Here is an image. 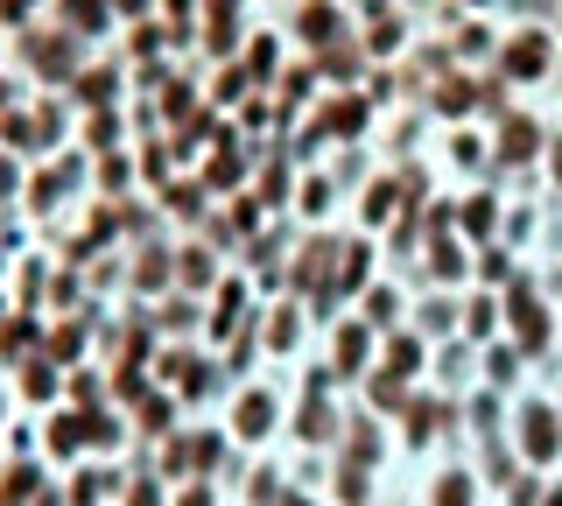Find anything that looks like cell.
<instances>
[{
  "instance_id": "1",
  "label": "cell",
  "mask_w": 562,
  "mask_h": 506,
  "mask_svg": "<svg viewBox=\"0 0 562 506\" xmlns=\"http://www.w3.org/2000/svg\"><path fill=\"white\" fill-rule=\"evenodd\" d=\"M506 310H514V330H520V345L535 352V345H549V310H541V295L514 282V295H506Z\"/></svg>"
},
{
  "instance_id": "2",
  "label": "cell",
  "mask_w": 562,
  "mask_h": 506,
  "mask_svg": "<svg viewBox=\"0 0 562 506\" xmlns=\"http://www.w3.org/2000/svg\"><path fill=\"white\" fill-rule=\"evenodd\" d=\"M506 155H535V127H527V120L506 127Z\"/></svg>"
},
{
  "instance_id": "3",
  "label": "cell",
  "mask_w": 562,
  "mask_h": 506,
  "mask_svg": "<svg viewBox=\"0 0 562 506\" xmlns=\"http://www.w3.org/2000/svg\"><path fill=\"white\" fill-rule=\"evenodd\" d=\"M479 274H485V282H506V254H499V247H485V260H479Z\"/></svg>"
}]
</instances>
